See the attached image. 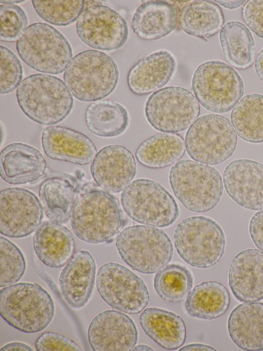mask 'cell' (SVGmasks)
Returning a JSON list of instances; mask_svg holds the SVG:
<instances>
[{
    "mask_svg": "<svg viewBox=\"0 0 263 351\" xmlns=\"http://www.w3.org/2000/svg\"><path fill=\"white\" fill-rule=\"evenodd\" d=\"M71 225L76 235L85 242L98 244L112 239L124 218L118 199L100 187L86 188L72 209Z\"/></svg>",
    "mask_w": 263,
    "mask_h": 351,
    "instance_id": "obj_1",
    "label": "cell"
},
{
    "mask_svg": "<svg viewBox=\"0 0 263 351\" xmlns=\"http://www.w3.org/2000/svg\"><path fill=\"white\" fill-rule=\"evenodd\" d=\"M16 97L23 112L42 125L58 124L71 112L73 98L60 78L46 74L25 78L17 87Z\"/></svg>",
    "mask_w": 263,
    "mask_h": 351,
    "instance_id": "obj_2",
    "label": "cell"
},
{
    "mask_svg": "<svg viewBox=\"0 0 263 351\" xmlns=\"http://www.w3.org/2000/svg\"><path fill=\"white\" fill-rule=\"evenodd\" d=\"M54 314L49 293L35 283L21 282L0 291V314L12 327L25 333H35L47 327Z\"/></svg>",
    "mask_w": 263,
    "mask_h": 351,
    "instance_id": "obj_3",
    "label": "cell"
},
{
    "mask_svg": "<svg viewBox=\"0 0 263 351\" xmlns=\"http://www.w3.org/2000/svg\"><path fill=\"white\" fill-rule=\"evenodd\" d=\"M63 78L76 99L84 102L96 101L114 91L118 82L119 71L109 55L96 50H87L73 58Z\"/></svg>",
    "mask_w": 263,
    "mask_h": 351,
    "instance_id": "obj_4",
    "label": "cell"
},
{
    "mask_svg": "<svg viewBox=\"0 0 263 351\" xmlns=\"http://www.w3.org/2000/svg\"><path fill=\"white\" fill-rule=\"evenodd\" d=\"M169 181L179 202L194 212L210 211L223 193L219 172L212 166L190 160L179 161L172 167Z\"/></svg>",
    "mask_w": 263,
    "mask_h": 351,
    "instance_id": "obj_5",
    "label": "cell"
},
{
    "mask_svg": "<svg viewBox=\"0 0 263 351\" xmlns=\"http://www.w3.org/2000/svg\"><path fill=\"white\" fill-rule=\"evenodd\" d=\"M116 246L122 259L132 269L144 274L157 272L172 260L174 249L162 230L134 225L118 235Z\"/></svg>",
    "mask_w": 263,
    "mask_h": 351,
    "instance_id": "obj_6",
    "label": "cell"
},
{
    "mask_svg": "<svg viewBox=\"0 0 263 351\" xmlns=\"http://www.w3.org/2000/svg\"><path fill=\"white\" fill-rule=\"evenodd\" d=\"M173 239L180 257L197 268L215 266L224 252L226 239L221 227L206 217L192 216L182 220L175 230Z\"/></svg>",
    "mask_w": 263,
    "mask_h": 351,
    "instance_id": "obj_7",
    "label": "cell"
},
{
    "mask_svg": "<svg viewBox=\"0 0 263 351\" xmlns=\"http://www.w3.org/2000/svg\"><path fill=\"white\" fill-rule=\"evenodd\" d=\"M22 60L33 69L52 75L64 72L72 58L67 39L58 29L44 23L29 25L17 41Z\"/></svg>",
    "mask_w": 263,
    "mask_h": 351,
    "instance_id": "obj_8",
    "label": "cell"
},
{
    "mask_svg": "<svg viewBox=\"0 0 263 351\" xmlns=\"http://www.w3.org/2000/svg\"><path fill=\"white\" fill-rule=\"evenodd\" d=\"M126 215L138 223L157 227L173 224L179 215L174 197L158 182L138 179L129 183L120 196Z\"/></svg>",
    "mask_w": 263,
    "mask_h": 351,
    "instance_id": "obj_9",
    "label": "cell"
},
{
    "mask_svg": "<svg viewBox=\"0 0 263 351\" xmlns=\"http://www.w3.org/2000/svg\"><path fill=\"white\" fill-rule=\"evenodd\" d=\"M192 88L203 108L218 113L233 109L243 94V83L238 73L230 65L218 60L204 62L196 68Z\"/></svg>",
    "mask_w": 263,
    "mask_h": 351,
    "instance_id": "obj_10",
    "label": "cell"
},
{
    "mask_svg": "<svg viewBox=\"0 0 263 351\" xmlns=\"http://www.w3.org/2000/svg\"><path fill=\"white\" fill-rule=\"evenodd\" d=\"M237 136L230 120L216 114L198 118L188 129L185 144L193 160L215 165L229 159L235 150Z\"/></svg>",
    "mask_w": 263,
    "mask_h": 351,
    "instance_id": "obj_11",
    "label": "cell"
},
{
    "mask_svg": "<svg viewBox=\"0 0 263 351\" xmlns=\"http://www.w3.org/2000/svg\"><path fill=\"white\" fill-rule=\"evenodd\" d=\"M145 114L156 130L167 133L182 132L191 126L200 114L195 96L180 86H167L153 93L147 100Z\"/></svg>",
    "mask_w": 263,
    "mask_h": 351,
    "instance_id": "obj_12",
    "label": "cell"
},
{
    "mask_svg": "<svg viewBox=\"0 0 263 351\" xmlns=\"http://www.w3.org/2000/svg\"><path fill=\"white\" fill-rule=\"evenodd\" d=\"M96 286L100 295L108 305L127 314L140 313L149 302V292L143 280L117 262H108L100 267Z\"/></svg>",
    "mask_w": 263,
    "mask_h": 351,
    "instance_id": "obj_13",
    "label": "cell"
},
{
    "mask_svg": "<svg viewBox=\"0 0 263 351\" xmlns=\"http://www.w3.org/2000/svg\"><path fill=\"white\" fill-rule=\"evenodd\" d=\"M76 30L87 45L105 51L121 48L128 36L125 19L115 10L102 5L84 10L77 20Z\"/></svg>",
    "mask_w": 263,
    "mask_h": 351,
    "instance_id": "obj_14",
    "label": "cell"
},
{
    "mask_svg": "<svg viewBox=\"0 0 263 351\" xmlns=\"http://www.w3.org/2000/svg\"><path fill=\"white\" fill-rule=\"evenodd\" d=\"M43 218V207L34 193L20 187L1 190V234L14 238L26 237L39 228Z\"/></svg>",
    "mask_w": 263,
    "mask_h": 351,
    "instance_id": "obj_15",
    "label": "cell"
},
{
    "mask_svg": "<svg viewBox=\"0 0 263 351\" xmlns=\"http://www.w3.org/2000/svg\"><path fill=\"white\" fill-rule=\"evenodd\" d=\"M87 336L95 351L132 350L138 341V331L127 314L108 310L97 315L90 322Z\"/></svg>",
    "mask_w": 263,
    "mask_h": 351,
    "instance_id": "obj_16",
    "label": "cell"
},
{
    "mask_svg": "<svg viewBox=\"0 0 263 351\" xmlns=\"http://www.w3.org/2000/svg\"><path fill=\"white\" fill-rule=\"evenodd\" d=\"M226 191L240 206L251 210L263 209V165L248 159L231 162L223 173Z\"/></svg>",
    "mask_w": 263,
    "mask_h": 351,
    "instance_id": "obj_17",
    "label": "cell"
},
{
    "mask_svg": "<svg viewBox=\"0 0 263 351\" xmlns=\"http://www.w3.org/2000/svg\"><path fill=\"white\" fill-rule=\"evenodd\" d=\"M90 168L97 185L111 193L123 190L136 173L133 153L119 145H110L100 149Z\"/></svg>",
    "mask_w": 263,
    "mask_h": 351,
    "instance_id": "obj_18",
    "label": "cell"
},
{
    "mask_svg": "<svg viewBox=\"0 0 263 351\" xmlns=\"http://www.w3.org/2000/svg\"><path fill=\"white\" fill-rule=\"evenodd\" d=\"M78 177L63 172H52L42 181L39 195L43 208L50 220L67 223L81 191Z\"/></svg>",
    "mask_w": 263,
    "mask_h": 351,
    "instance_id": "obj_19",
    "label": "cell"
},
{
    "mask_svg": "<svg viewBox=\"0 0 263 351\" xmlns=\"http://www.w3.org/2000/svg\"><path fill=\"white\" fill-rule=\"evenodd\" d=\"M43 150L50 158L79 165L89 164L97 154V148L85 134L65 127L49 126L43 130Z\"/></svg>",
    "mask_w": 263,
    "mask_h": 351,
    "instance_id": "obj_20",
    "label": "cell"
},
{
    "mask_svg": "<svg viewBox=\"0 0 263 351\" xmlns=\"http://www.w3.org/2000/svg\"><path fill=\"white\" fill-rule=\"evenodd\" d=\"M96 262L86 250L77 252L61 272L59 285L63 299L69 307L78 309L90 299L95 284Z\"/></svg>",
    "mask_w": 263,
    "mask_h": 351,
    "instance_id": "obj_21",
    "label": "cell"
},
{
    "mask_svg": "<svg viewBox=\"0 0 263 351\" xmlns=\"http://www.w3.org/2000/svg\"><path fill=\"white\" fill-rule=\"evenodd\" d=\"M232 292L241 302L263 299V252L255 249L243 250L233 259L228 274Z\"/></svg>",
    "mask_w": 263,
    "mask_h": 351,
    "instance_id": "obj_22",
    "label": "cell"
},
{
    "mask_svg": "<svg viewBox=\"0 0 263 351\" xmlns=\"http://www.w3.org/2000/svg\"><path fill=\"white\" fill-rule=\"evenodd\" d=\"M46 164L37 149L22 143L10 144L0 153L1 177L10 184H24L37 180L45 174Z\"/></svg>",
    "mask_w": 263,
    "mask_h": 351,
    "instance_id": "obj_23",
    "label": "cell"
},
{
    "mask_svg": "<svg viewBox=\"0 0 263 351\" xmlns=\"http://www.w3.org/2000/svg\"><path fill=\"white\" fill-rule=\"evenodd\" d=\"M174 56L160 50L140 60L128 72L127 83L132 92L138 96L148 95L164 86L176 68Z\"/></svg>",
    "mask_w": 263,
    "mask_h": 351,
    "instance_id": "obj_24",
    "label": "cell"
},
{
    "mask_svg": "<svg viewBox=\"0 0 263 351\" xmlns=\"http://www.w3.org/2000/svg\"><path fill=\"white\" fill-rule=\"evenodd\" d=\"M34 252L45 265L60 268L70 260L75 252V241L71 231L51 220L43 221L33 238Z\"/></svg>",
    "mask_w": 263,
    "mask_h": 351,
    "instance_id": "obj_25",
    "label": "cell"
},
{
    "mask_svg": "<svg viewBox=\"0 0 263 351\" xmlns=\"http://www.w3.org/2000/svg\"><path fill=\"white\" fill-rule=\"evenodd\" d=\"M233 342L245 350H263V303L245 302L237 306L228 321Z\"/></svg>",
    "mask_w": 263,
    "mask_h": 351,
    "instance_id": "obj_26",
    "label": "cell"
},
{
    "mask_svg": "<svg viewBox=\"0 0 263 351\" xmlns=\"http://www.w3.org/2000/svg\"><path fill=\"white\" fill-rule=\"evenodd\" d=\"M178 17L177 9L173 4L164 1H148L136 10L131 27L133 32L142 39L158 40L175 29Z\"/></svg>",
    "mask_w": 263,
    "mask_h": 351,
    "instance_id": "obj_27",
    "label": "cell"
},
{
    "mask_svg": "<svg viewBox=\"0 0 263 351\" xmlns=\"http://www.w3.org/2000/svg\"><path fill=\"white\" fill-rule=\"evenodd\" d=\"M139 321L145 333L165 349L180 348L185 341L184 322L174 312L156 307L147 308L143 310Z\"/></svg>",
    "mask_w": 263,
    "mask_h": 351,
    "instance_id": "obj_28",
    "label": "cell"
},
{
    "mask_svg": "<svg viewBox=\"0 0 263 351\" xmlns=\"http://www.w3.org/2000/svg\"><path fill=\"white\" fill-rule=\"evenodd\" d=\"M224 21L221 8L210 1H193L180 11L181 29L189 35L205 39L217 34Z\"/></svg>",
    "mask_w": 263,
    "mask_h": 351,
    "instance_id": "obj_29",
    "label": "cell"
},
{
    "mask_svg": "<svg viewBox=\"0 0 263 351\" xmlns=\"http://www.w3.org/2000/svg\"><path fill=\"white\" fill-rule=\"evenodd\" d=\"M230 294L221 283L209 280L195 286L190 291L185 308L191 317L212 320L222 315L229 308Z\"/></svg>",
    "mask_w": 263,
    "mask_h": 351,
    "instance_id": "obj_30",
    "label": "cell"
},
{
    "mask_svg": "<svg viewBox=\"0 0 263 351\" xmlns=\"http://www.w3.org/2000/svg\"><path fill=\"white\" fill-rule=\"evenodd\" d=\"M185 143L179 134L159 133L148 138L137 148L136 157L143 166L151 169L168 167L184 154Z\"/></svg>",
    "mask_w": 263,
    "mask_h": 351,
    "instance_id": "obj_31",
    "label": "cell"
},
{
    "mask_svg": "<svg viewBox=\"0 0 263 351\" xmlns=\"http://www.w3.org/2000/svg\"><path fill=\"white\" fill-rule=\"evenodd\" d=\"M219 40L224 58L231 66L243 70L253 65L255 41L245 24L238 21L227 23L220 31Z\"/></svg>",
    "mask_w": 263,
    "mask_h": 351,
    "instance_id": "obj_32",
    "label": "cell"
},
{
    "mask_svg": "<svg viewBox=\"0 0 263 351\" xmlns=\"http://www.w3.org/2000/svg\"><path fill=\"white\" fill-rule=\"evenodd\" d=\"M85 119L88 129L95 135L106 138L118 136L127 128L129 118L127 111L117 102L103 100L89 104Z\"/></svg>",
    "mask_w": 263,
    "mask_h": 351,
    "instance_id": "obj_33",
    "label": "cell"
},
{
    "mask_svg": "<svg viewBox=\"0 0 263 351\" xmlns=\"http://www.w3.org/2000/svg\"><path fill=\"white\" fill-rule=\"evenodd\" d=\"M231 121L240 138L250 143H262L263 95L243 97L233 109Z\"/></svg>",
    "mask_w": 263,
    "mask_h": 351,
    "instance_id": "obj_34",
    "label": "cell"
},
{
    "mask_svg": "<svg viewBox=\"0 0 263 351\" xmlns=\"http://www.w3.org/2000/svg\"><path fill=\"white\" fill-rule=\"evenodd\" d=\"M194 282L191 272L186 267L172 264L158 271L154 279V286L163 300L174 303L185 299Z\"/></svg>",
    "mask_w": 263,
    "mask_h": 351,
    "instance_id": "obj_35",
    "label": "cell"
},
{
    "mask_svg": "<svg viewBox=\"0 0 263 351\" xmlns=\"http://www.w3.org/2000/svg\"><path fill=\"white\" fill-rule=\"evenodd\" d=\"M37 15L45 22L55 26H65L75 22L84 11L83 0L31 1Z\"/></svg>",
    "mask_w": 263,
    "mask_h": 351,
    "instance_id": "obj_36",
    "label": "cell"
},
{
    "mask_svg": "<svg viewBox=\"0 0 263 351\" xmlns=\"http://www.w3.org/2000/svg\"><path fill=\"white\" fill-rule=\"evenodd\" d=\"M0 287L18 282L26 269L25 257L21 250L8 239L0 237Z\"/></svg>",
    "mask_w": 263,
    "mask_h": 351,
    "instance_id": "obj_37",
    "label": "cell"
},
{
    "mask_svg": "<svg viewBox=\"0 0 263 351\" xmlns=\"http://www.w3.org/2000/svg\"><path fill=\"white\" fill-rule=\"evenodd\" d=\"M0 40L6 42L18 40L27 28L28 19L25 11L14 4L0 6Z\"/></svg>",
    "mask_w": 263,
    "mask_h": 351,
    "instance_id": "obj_38",
    "label": "cell"
},
{
    "mask_svg": "<svg viewBox=\"0 0 263 351\" xmlns=\"http://www.w3.org/2000/svg\"><path fill=\"white\" fill-rule=\"evenodd\" d=\"M0 50V94H6L19 86L23 69L21 61L11 50L3 45Z\"/></svg>",
    "mask_w": 263,
    "mask_h": 351,
    "instance_id": "obj_39",
    "label": "cell"
},
{
    "mask_svg": "<svg viewBox=\"0 0 263 351\" xmlns=\"http://www.w3.org/2000/svg\"><path fill=\"white\" fill-rule=\"evenodd\" d=\"M38 351H82L73 340L61 334L47 331L42 334L35 342Z\"/></svg>",
    "mask_w": 263,
    "mask_h": 351,
    "instance_id": "obj_40",
    "label": "cell"
},
{
    "mask_svg": "<svg viewBox=\"0 0 263 351\" xmlns=\"http://www.w3.org/2000/svg\"><path fill=\"white\" fill-rule=\"evenodd\" d=\"M242 15L249 28L263 39V0L247 1L243 7Z\"/></svg>",
    "mask_w": 263,
    "mask_h": 351,
    "instance_id": "obj_41",
    "label": "cell"
},
{
    "mask_svg": "<svg viewBox=\"0 0 263 351\" xmlns=\"http://www.w3.org/2000/svg\"><path fill=\"white\" fill-rule=\"evenodd\" d=\"M249 233L255 245L263 252V210L256 213L251 218Z\"/></svg>",
    "mask_w": 263,
    "mask_h": 351,
    "instance_id": "obj_42",
    "label": "cell"
},
{
    "mask_svg": "<svg viewBox=\"0 0 263 351\" xmlns=\"http://www.w3.org/2000/svg\"><path fill=\"white\" fill-rule=\"evenodd\" d=\"M1 350H27V351H33V349L27 344L20 342H13L8 343L5 345L3 346L1 348Z\"/></svg>",
    "mask_w": 263,
    "mask_h": 351,
    "instance_id": "obj_43",
    "label": "cell"
},
{
    "mask_svg": "<svg viewBox=\"0 0 263 351\" xmlns=\"http://www.w3.org/2000/svg\"><path fill=\"white\" fill-rule=\"evenodd\" d=\"M254 67L257 75L263 82V48L256 56Z\"/></svg>",
    "mask_w": 263,
    "mask_h": 351,
    "instance_id": "obj_44",
    "label": "cell"
},
{
    "mask_svg": "<svg viewBox=\"0 0 263 351\" xmlns=\"http://www.w3.org/2000/svg\"><path fill=\"white\" fill-rule=\"evenodd\" d=\"M179 350H216L213 347L203 344H190L184 345Z\"/></svg>",
    "mask_w": 263,
    "mask_h": 351,
    "instance_id": "obj_45",
    "label": "cell"
},
{
    "mask_svg": "<svg viewBox=\"0 0 263 351\" xmlns=\"http://www.w3.org/2000/svg\"><path fill=\"white\" fill-rule=\"evenodd\" d=\"M224 8L234 9L242 6L246 1H215Z\"/></svg>",
    "mask_w": 263,
    "mask_h": 351,
    "instance_id": "obj_46",
    "label": "cell"
},
{
    "mask_svg": "<svg viewBox=\"0 0 263 351\" xmlns=\"http://www.w3.org/2000/svg\"><path fill=\"white\" fill-rule=\"evenodd\" d=\"M132 350H154L151 347L143 344L135 345Z\"/></svg>",
    "mask_w": 263,
    "mask_h": 351,
    "instance_id": "obj_47",
    "label": "cell"
},
{
    "mask_svg": "<svg viewBox=\"0 0 263 351\" xmlns=\"http://www.w3.org/2000/svg\"><path fill=\"white\" fill-rule=\"evenodd\" d=\"M23 2H24V1H0V2L4 4H13L14 3H20Z\"/></svg>",
    "mask_w": 263,
    "mask_h": 351,
    "instance_id": "obj_48",
    "label": "cell"
}]
</instances>
